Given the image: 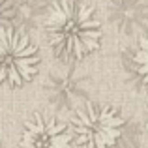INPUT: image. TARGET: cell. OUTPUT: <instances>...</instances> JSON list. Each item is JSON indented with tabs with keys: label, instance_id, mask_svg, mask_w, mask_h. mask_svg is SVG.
Segmentation results:
<instances>
[{
	"label": "cell",
	"instance_id": "obj_6",
	"mask_svg": "<svg viewBox=\"0 0 148 148\" xmlns=\"http://www.w3.org/2000/svg\"><path fill=\"white\" fill-rule=\"evenodd\" d=\"M133 66L137 75L143 79V83L148 84V32L145 36H141V40H139L137 53L133 56Z\"/></svg>",
	"mask_w": 148,
	"mask_h": 148
},
{
	"label": "cell",
	"instance_id": "obj_7",
	"mask_svg": "<svg viewBox=\"0 0 148 148\" xmlns=\"http://www.w3.org/2000/svg\"><path fill=\"white\" fill-rule=\"evenodd\" d=\"M15 15H17V11H15V6L11 4V0H0V30L10 28Z\"/></svg>",
	"mask_w": 148,
	"mask_h": 148
},
{
	"label": "cell",
	"instance_id": "obj_2",
	"mask_svg": "<svg viewBox=\"0 0 148 148\" xmlns=\"http://www.w3.org/2000/svg\"><path fill=\"white\" fill-rule=\"evenodd\" d=\"M126 120L111 105L88 103L75 111L71 130L75 143L84 148H111L122 137Z\"/></svg>",
	"mask_w": 148,
	"mask_h": 148
},
{
	"label": "cell",
	"instance_id": "obj_1",
	"mask_svg": "<svg viewBox=\"0 0 148 148\" xmlns=\"http://www.w3.org/2000/svg\"><path fill=\"white\" fill-rule=\"evenodd\" d=\"M45 32L54 56L62 62L81 60L101 45V25L90 6L58 0L45 17Z\"/></svg>",
	"mask_w": 148,
	"mask_h": 148
},
{
	"label": "cell",
	"instance_id": "obj_3",
	"mask_svg": "<svg viewBox=\"0 0 148 148\" xmlns=\"http://www.w3.org/2000/svg\"><path fill=\"white\" fill-rule=\"evenodd\" d=\"M40 69L38 49L23 32L0 30V84L23 86Z\"/></svg>",
	"mask_w": 148,
	"mask_h": 148
},
{
	"label": "cell",
	"instance_id": "obj_5",
	"mask_svg": "<svg viewBox=\"0 0 148 148\" xmlns=\"http://www.w3.org/2000/svg\"><path fill=\"white\" fill-rule=\"evenodd\" d=\"M73 135L62 122L41 112L26 120L21 135V148H73Z\"/></svg>",
	"mask_w": 148,
	"mask_h": 148
},
{
	"label": "cell",
	"instance_id": "obj_8",
	"mask_svg": "<svg viewBox=\"0 0 148 148\" xmlns=\"http://www.w3.org/2000/svg\"><path fill=\"white\" fill-rule=\"evenodd\" d=\"M146 130H148V101H146Z\"/></svg>",
	"mask_w": 148,
	"mask_h": 148
},
{
	"label": "cell",
	"instance_id": "obj_4",
	"mask_svg": "<svg viewBox=\"0 0 148 148\" xmlns=\"http://www.w3.org/2000/svg\"><path fill=\"white\" fill-rule=\"evenodd\" d=\"M88 94V79L77 69H53L45 83V96L53 109L71 111Z\"/></svg>",
	"mask_w": 148,
	"mask_h": 148
}]
</instances>
